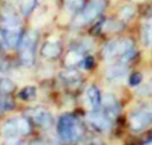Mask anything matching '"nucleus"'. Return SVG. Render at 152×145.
Masks as SVG:
<instances>
[{
    "instance_id": "nucleus-7",
    "label": "nucleus",
    "mask_w": 152,
    "mask_h": 145,
    "mask_svg": "<svg viewBox=\"0 0 152 145\" xmlns=\"http://www.w3.org/2000/svg\"><path fill=\"white\" fill-rule=\"evenodd\" d=\"M102 107H103V111L111 117V119H115L119 113H120V104L119 101L116 100V97L113 95H107L102 99Z\"/></svg>"
},
{
    "instance_id": "nucleus-3",
    "label": "nucleus",
    "mask_w": 152,
    "mask_h": 145,
    "mask_svg": "<svg viewBox=\"0 0 152 145\" xmlns=\"http://www.w3.org/2000/svg\"><path fill=\"white\" fill-rule=\"evenodd\" d=\"M152 124V101L143 103L129 115V125L135 133H140Z\"/></svg>"
},
{
    "instance_id": "nucleus-26",
    "label": "nucleus",
    "mask_w": 152,
    "mask_h": 145,
    "mask_svg": "<svg viewBox=\"0 0 152 145\" xmlns=\"http://www.w3.org/2000/svg\"><path fill=\"white\" fill-rule=\"evenodd\" d=\"M94 57H91V56H88V57H84V61H83V65L86 69H91L92 67H94Z\"/></svg>"
},
{
    "instance_id": "nucleus-9",
    "label": "nucleus",
    "mask_w": 152,
    "mask_h": 145,
    "mask_svg": "<svg viewBox=\"0 0 152 145\" xmlns=\"http://www.w3.org/2000/svg\"><path fill=\"white\" fill-rule=\"evenodd\" d=\"M0 132L7 138H16L18 136H21L20 127H19V117H13V119L7 120V121L1 125Z\"/></svg>"
},
{
    "instance_id": "nucleus-4",
    "label": "nucleus",
    "mask_w": 152,
    "mask_h": 145,
    "mask_svg": "<svg viewBox=\"0 0 152 145\" xmlns=\"http://www.w3.org/2000/svg\"><path fill=\"white\" fill-rule=\"evenodd\" d=\"M37 43V32L29 31L26 36L21 37L19 43V55L24 65H32L35 61V48Z\"/></svg>"
},
{
    "instance_id": "nucleus-27",
    "label": "nucleus",
    "mask_w": 152,
    "mask_h": 145,
    "mask_svg": "<svg viewBox=\"0 0 152 145\" xmlns=\"http://www.w3.org/2000/svg\"><path fill=\"white\" fill-rule=\"evenodd\" d=\"M4 145H23V144H21L20 141H18V140H13V138H10V140H8Z\"/></svg>"
},
{
    "instance_id": "nucleus-20",
    "label": "nucleus",
    "mask_w": 152,
    "mask_h": 145,
    "mask_svg": "<svg viewBox=\"0 0 152 145\" xmlns=\"http://www.w3.org/2000/svg\"><path fill=\"white\" fill-rule=\"evenodd\" d=\"M13 89V83L10 79H0V92L8 93Z\"/></svg>"
},
{
    "instance_id": "nucleus-11",
    "label": "nucleus",
    "mask_w": 152,
    "mask_h": 145,
    "mask_svg": "<svg viewBox=\"0 0 152 145\" xmlns=\"http://www.w3.org/2000/svg\"><path fill=\"white\" fill-rule=\"evenodd\" d=\"M127 72H128L127 64L115 61L112 65H110L107 68V72H105V75H107V77L110 80H120V79H123V77L126 76Z\"/></svg>"
},
{
    "instance_id": "nucleus-5",
    "label": "nucleus",
    "mask_w": 152,
    "mask_h": 145,
    "mask_svg": "<svg viewBox=\"0 0 152 145\" xmlns=\"http://www.w3.org/2000/svg\"><path fill=\"white\" fill-rule=\"evenodd\" d=\"M105 8V0H91L83 11L79 13L74 20L75 27H81L84 24L91 23L97 17Z\"/></svg>"
},
{
    "instance_id": "nucleus-16",
    "label": "nucleus",
    "mask_w": 152,
    "mask_h": 145,
    "mask_svg": "<svg viewBox=\"0 0 152 145\" xmlns=\"http://www.w3.org/2000/svg\"><path fill=\"white\" fill-rule=\"evenodd\" d=\"M42 55L45 59H53L58 57L60 55V47L56 43H47L44 44V47L42 48Z\"/></svg>"
},
{
    "instance_id": "nucleus-19",
    "label": "nucleus",
    "mask_w": 152,
    "mask_h": 145,
    "mask_svg": "<svg viewBox=\"0 0 152 145\" xmlns=\"http://www.w3.org/2000/svg\"><path fill=\"white\" fill-rule=\"evenodd\" d=\"M142 81H143V75L140 73V72H132V73L129 75L128 83L131 87H137Z\"/></svg>"
},
{
    "instance_id": "nucleus-8",
    "label": "nucleus",
    "mask_w": 152,
    "mask_h": 145,
    "mask_svg": "<svg viewBox=\"0 0 152 145\" xmlns=\"http://www.w3.org/2000/svg\"><path fill=\"white\" fill-rule=\"evenodd\" d=\"M3 31H20V19L13 12H3L0 16Z\"/></svg>"
},
{
    "instance_id": "nucleus-2",
    "label": "nucleus",
    "mask_w": 152,
    "mask_h": 145,
    "mask_svg": "<svg viewBox=\"0 0 152 145\" xmlns=\"http://www.w3.org/2000/svg\"><path fill=\"white\" fill-rule=\"evenodd\" d=\"M58 135L63 143H76L83 136L81 124L72 115H63L58 123Z\"/></svg>"
},
{
    "instance_id": "nucleus-15",
    "label": "nucleus",
    "mask_w": 152,
    "mask_h": 145,
    "mask_svg": "<svg viewBox=\"0 0 152 145\" xmlns=\"http://www.w3.org/2000/svg\"><path fill=\"white\" fill-rule=\"evenodd\" d=\"M60 77H61V80L68 85H76L80 81V73H79L77 71H75L74 68H68L67 71L61 72Z\"/></svg>"
},
{
    "instance_id": "nucleus-6",
    "label": "nucleus",
    "mask_w": 152,
    "mask_h": 145,
    "mask_svg": "<svg viewBox=\"0 0 152 145\" xmlns=\"http://www.w3.org/2000/svg\"><path fill=\"white\" fill-rule=\"evenodd\" d=\"M87 120L88 123L95 128L96 130L100 132H107L112 127V120L103 109H92V112H89L87 115Z\"/></svg>"
},
{
    "instance_id": "nucleus-13",
    "label": "nucleus",
    "mask_w": 152,
    "mask_h": 145,
    "mask_svg": "<svg viewBox=\"0 0 152 145\" xmlns=\"http://www.w3.org/2000/svg\"><path fill=\"white\" fill-rule=\"evenodd\" d=\"M3 43L8 48H15L20 43V31H4L3 32Z\"/></svg>"
},
{
    "instance_id": "nucleus-22",
    "label": "nucleus",
    "mask_w": 152,
    "mask_h": 145,
    "mask_svg": "<svg viewBox=\"0 0 152 145\" xmlns=\"http://www.w3.org/2000/svg\"><path fill=\"white\" fill-rule=\"evenodd\" d=\"M19 127H20V133L21 136H26L29 133V123L24 117H19Z\"/></svg>"
},
{
    "instance_id": "nucleus-1",
    "label": "nucleus",
    "mask_w": 152,
    "mask_h": 145,
    "mask_svg": "<svg viewBox=\"0 0 152 145\" xmlns=\"http://www.w3.org/2000/svg\"><path fill=\"white\" fill-rule=\"evenodd\" d=\"M103 56L107 60H113L127 64L135 56V44L129 39L111 40L103 48Z\"/></svg>"
},
{
    "instance_id": "nucleus-12",
    "label": "nucleus",
    "mask_w": 152,
    "mask_h": 145,
    "mask_svg": "<svg viewBox=\"0 0 152 145\" xmlns=\"http://www.w3.org/2000/svg\"><path fill=\"white\" fill-rule=\"evenodd\" d=\"M86 96H87V101H88L89 107L92 109H99L102 107V93H100L99 88L95 87V85H91L88 87L86 92Z\"/></svg>"
},
{
    "instance_id": "nucleus-18",
    "label": "nucleus",
    "mask_w": 152,
    "mask_h": 145,
    "mask_svg": "<svg viewBox=\"0 0 152 145\" xmlns=\"http://www.w3.org/2000/svg\"><path fill=\"white\" fill-rule=\"evenodd\" d=\"M19 4H20L21 13L24 16H28L34 11L35 5H36V0H19Z\"/></svg>"
},
{
    "instance_id": "nucleus-21",
    "label": "nucleus",
    "mask_w": 152,
    "mask_h": 145,
    "mask_svg": "<svg viewBox=\"0 0 152 145\" xmlns=\"http://www.w3.org/2000/svg\"><path fill=\"white\" fill-rule=\"evenodd\" d=\"M83 1L81 0H66V7L68 8L71 12H76L77 9H80Z\"/></svg>"
},
{
    "instance_id": "nucleus-24",
    "label": "nucleus",
    "mask_w": 152,
    "mask_h": 145,
    "mask_svg": "<svg viewBox=\"0 0 152 145\" xmlns=\"http://www.w3.org/2000/svg\"><path fill=\"white\" fill-rule=\"evenodd\" d=\"M19 96L21 99H24V100H31V97L35 96V88H26Z\"/></svg>"
},
{
    "instance_id": "nucleus-14",
    "label": "nucleus",
    "mask_w": 152,
    "mask_h": 145,
    "mask_svg": "<svg viewBox=\"0 0 152 145\" xmlns=\"http://www.w3.org/2000/svg\"><path fill=\"white\" fill-rule=\"evenodd\" d=\"M142 43L147 48L152 47V17L148 19L142 27Z\"/></svg>"
},
{
    "instance_id": "nucleus-25",
    "label": "nucleus",
    "mask_w": 152,
    "mask_h": 145,
    "mask_svg": "<svg viewBox=\"0 0 152 145\" xmlns=\"http://www.w3.org/2000/svg\"><path fill=\"white\" fill-rule=\"evenodd\" d=\"M139 95H143V96H150V95H152V80H150L147 84L143 85V88L139 91Z\"/></svg>"
},
{
    "instance_id": "nucleus-10",
    "label": "nucleus",
    "mask_w": 152,
    "mask_h": 145,
    "mask_svg": "<svg viewBox=\"0 0 152 145\" xmlns=\"http://www.w3.org/2000/svg\"><path fill=\"white\" fill-rule=\"evenodd\" d=\"M31 116L34 119V121L42 128H50L52 125V116L45 109H42V108L34 109L31 112Z\"/></svg>"
},
{
    "instance_id": "nucleus-23",
    "label": "nucleus",
    "mask_w": 152,
    "mask_h": 145,
    "mask_svg": "<svg viewBox=\"0 0 152 145\" xmlns=\"http://www.w3.org/2000/svg\"><path fill=\"white\" fill-rule=\"evenodd\" d=\"M132 16H134V8L129 7V5L124 7L123 9L120 11V17L123 19V20H129Z\"/></svg>"
},
{
    "instance_id": "nucleus-17",
    "label": "nucleus",
    "mask_w": 152,
    "mask_h": 145,
    "mask_svg": "<svg viewBox=\"0 0 152 145\" xmlns=\"http://www.w3.org/2000/svg\"><path fill=\"white\" fill-rule=\"evenodd\" d=\"M80 60H81V53L79 52V51H71V52L67 55L64 63H66V65L68 67V68H72V67L76 65Z\"/></svg>"
}]
</instances>
